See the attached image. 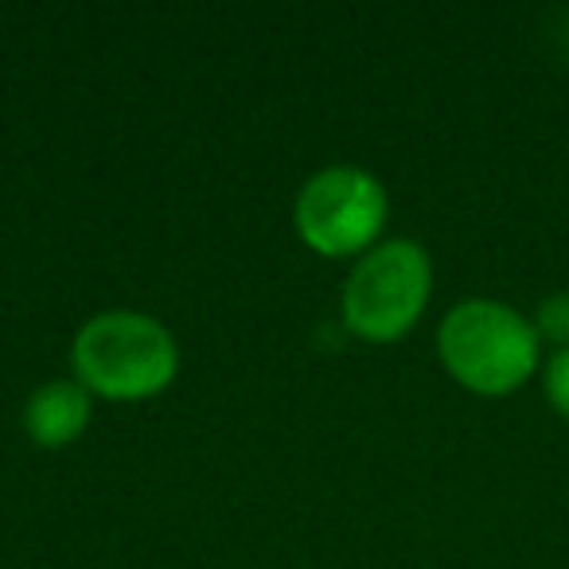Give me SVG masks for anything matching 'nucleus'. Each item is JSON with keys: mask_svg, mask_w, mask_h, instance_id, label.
I'll list each match as a JSON object with an SVG mask.
<instances>
[{"mask_svg": "<svg viewBox=\"0 0 569 569\" xmlns=\"http://www.w3.org/2000/svg\"><path fill=\"white\" fill-rule=\"evenodd\" d=\"M433 293V266L413 238L379 242L343 281V325L367 343H395L421 320Z\"/></svg>", "mask_w": 569, "mask_h": 569, "instance_id": "7ed1b4c3", "label": "nucleus"}, {"mask_svg": "<svg viewBox=\"0 0 569 569\" xmlns=\"http://www.w3.org/2000/svg\"><path fill=\"white\" fill-rule=\"evenodd\" d=\"M90 426V390L79 379H51L32 390L24 406V429L43 449L79 441Z\"/></svg>", "mask_w": 569, "mask_h": 569, "instance_id": "39448f33", "label": "nucleus"}, {"mask_svg": "<svg viewBox=\"0 0 569 569\" xmlns=\"http://www.w3.org/2000/svg\"><path fill=\"white\" fill-rule=\"evenodd\" d=\"M437 351L445 371L460 387L483 398H499L519 390L538 371L542 340L535 325L511 305L472 297L445 312L437 328Z\"/></svg>", "mask_w": 569, "mask_h": 569, "instance_id": "f03ea898", "label": "nucleus"}, {"mask_svg": "<svg viewBox=\"0 0 569 569\" xmlns=\"http://www.w3.org/2000/svg\"><path fill=\"white\" fill-rule=\"evenodd\" d=\"M74 379L98 398L141 402L172 387L180 348L172 332L149 312L110 309L79 328L71 348Z\"/></svg>", "mask_w": 569, "mask_h": 569, "instance_id": "f257e3e1", "label": "nucleus"}, {"mask_svg": "<svg viewBox=\"0 0 569 569\" xmlns=\"http://www.w3.org/2000/svg\"><path fill=\"white\" fill-rule=\"evenodd\" d=\"M530 325H535L538 340L558 343V351L569 348V293H550L546 301H538Z\"/></svg>", "mask_w": 569, "mask_h": 569, "instance_id": "423d86ee", "label": "nucleus"}, {"mask_svg": "<svg viewBox=\"0 0 569 569\" xmlns=\"http://www.w3.org/2000/svg\"><path fill=\"white\" fill-rule=\"evenodd\" d=\"M293 222L301 242L320 258H363L371 246H379L387 222V188L367 168H320L297 191Z\"/></svg>", "mask_w": 569, "mask_h": 569, "instance_id": "20e7f679", "label": "nucleus"}, {"mask_svg": "<svg viewBox=\"0 0 569 569\" xmlns=\"http://www.w3.org/2000/svg\"><path fill=\"white\" fill-rule=\"evenodd\" d=\"M542 382H546V398H550V406L569 421V348L553 351L550 363H546Z\"/></svg>", "mask_w": 569, "mask_h": 569, "instance_id": "0eeeda50", "label": "nucleus"}]
</instances>
